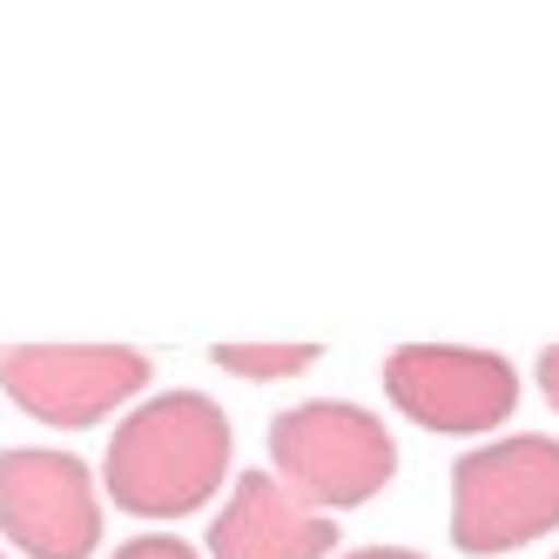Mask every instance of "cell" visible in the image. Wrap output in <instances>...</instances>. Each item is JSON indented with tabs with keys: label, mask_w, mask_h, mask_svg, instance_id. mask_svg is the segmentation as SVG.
Returning <instances> with one entry per match:
<instances>
[{
	"label": "cell",
	"mask_w": 559,
	"mask_h": 559,
	"mask_svg": "<svg viewBox=\"0 0 559 559\" xmlns=\"http://www.w3.org/2000/svg\"><path fill=\"white\" fill-rule=\"evenodd\" d=\"M115 559H203V552L182 546V539H169V533H148V539H129Z\"/></svg>",
	"instance_id": "9c48e42d"
},
{
	"label": "cell",
	"mask_w": 559,
	"mask_h": 559,
	"mask_svg": "<svg viewBox=\"0 0 559 559\" xmlns=\"http://www.w3.org/2000/svg\"><path fill=\"white\" fill-rule=\"evenodd\" d=\"M384 397L438 438L499 431L519 405V378L499 350L465 344H405L384 357Z\"/></svg>",
	"instance_id": "277c9868"
},
{
	"label": "cell",
	"mask_w": 559,
	"mask_h": 559,
	"mask_svg": "<svg viewBox=\"0 0 559 559\" xmlns=\"http://www.w3.org/2000/svg\"><path fill=\"white\" fill-rule=\"evenodd\" d=\"M270 465L276 486L310 512H350L391 486L397 445L378 412L317 397V405H290L270 418Z\"/></svg>",
	"instance_id": "3957f363"
},
{
	"label": "cell",
	"mask_w": 559,
	"mask_h": 559,
	"mask_svg": "<svg viewBox=\"0 0 559 559\" xmlns=\"http://www.w3.org/2000/svg\"><path fill=\"white\" fill-rule=\"evenodd\" d=\"M559 526V438L519 431L452 465V546L472 559L519 552Z\"/></svg>",
	"instance_id": "7a4b0ae2"
},
{
	"label": "cell",
	"mask_w": 559,
	"mask_h": 559,
	"mask_svg": "<svg viewBox=\"0 0 559 559\" xmlns=\"http://www.w3.org/2000/svg\"><path fill=\"white\" fill-rule=\"evenodd\" d=\"M0 559H8V552H0Z\"/></svg>",
	"instance_id": "7c38bea8"
},
{
	"label": "cell",
	"mask_w": 559,
	"mask_h": 559,
	"mask_svg": "<svg viewBox=\"0 0 559 559\" xmlns=\"http://www.w3.org/2000/svg\"><path fill=\"white\" fill-rule=\"evenodd\" d=\"M148 357L129 344H27L0 350V391L41 425H102L148 391Z\"/></svg>",
	"instance_id": "5b68a950"
},
{
	"label": "cell",
	"mask_w": 559,
	"mask_h": 559,
	"mask_svg": "<svg viewBox=\"0 0 559 559\" xmlns=\"http://www.w3.org/2000/svg\"><path fill=\"white\" fill-rule=\"evenodd\" d=\"M539 391H546V405L559 412V344H552V350L539 357Z\"/></svg>",
	"instance_id": "30bf717a"
},
{
	"label": "cell",
	"mask_w": 559,
	"mask_h": 559,
	"mask_svg": "<svg viewBox=\"0 0 559 559\" xmlns=\"http://www.w3.org/2000/svg\"><path fill=\"white\" fill-rule=\"evenodd\" d=\"M552 559H559V552H552Z\"/></svg>",
	"instance_id": "4fadbf2b"
},
{
	"label": "cell",
	"mask_w": 559,
	"mask_h": 559,
	"mask_svg": "<svg viewBox=\"0 0 559 559\" xmlns=\"http://www.w3.org/2000/svg\"><path fill=\"white\" fill-rule=\"evenodd\" d=\"M229 478V418L203 391H163L135 405L108 438L102 486L122 512L142 519H189L210 506Z\"/></svg>",
	"instance_id": "6da1fadb"
},
{
	"label": "cell",
	"mask_w": 559,
	"mask_h": 559,
	"mask_svg": "<svg viewBox=\"0 0 559 559\" xmlns=\"http://www.w3.org/2000/svg\"><path fill=\"white\" fill-rule=\"evenodd\" d=\"M210 365L229 378H250V384H276V378H297L317 365V344H216Z\"/></svg>",
	"instance_id": "ba28073f"
},
{
	"label": "cell",
	"mask_w": 559,
	"mask_h": 559,
	"mask_svg": "<svg viewBox=\"0 0 559 559\" xmlns=\"http://www.w3.org/2000/svg\"><path fill=\"white\" fill-rule=\"evenodd\" d=\"M0 533L27 559H88L102 546L95 472L74 452H0Z\"/></svg>",
	"instance_id": "8992f818"
},
{
	"label": "cell",
	"mask_w": 559,
	"mask_h": 559,
	"mask_svg": "<svg viewBox=\"0 0 559 559\" xmlns=\"http://www.w3.org/2000/svg\"><path fill=\"white\" fill-rule=\"evenodd\" d=\"M344 559H425V552H412V546H365V552H344Z\"/></svg>",
	"instance_id": "8fae6325"
},
{
	"label": "cell",
	"mask_w": 559,
	"mask_h": 559,
	"mask_svg": "<svg viewBox=\"0 0 559 559\" xmlns=\"http://www.w3.org/2000/svg\"><path fill=\"white\" fill-rule=\"evenodd\" d=\"M337 546L331 512H310L276 486V472H243L229 506L210 519V559H324Z\"/></svg>",
	"instance_id": "52a82bcc"
}]
</instances>
